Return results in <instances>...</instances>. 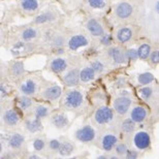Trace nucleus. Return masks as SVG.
Instances as JSON below:
<instances>
[{
  "label": "nucleus",
  "instance_id": "obj_1",
  "mask_svg": "<svg viewBox=\"0 0 159 159\" xmlns=\"http://www.w3.org/2000/svg\"><path fill=\"white\" fill-rule=\"evenodd\" d=\"M83 103H84V96L79 90H70L66 92L62 100L63 107L68 110L80 109Z\"/></svg>",
  "mask_w": 159,
  "mask_h": 159
},
{
  "label": "nucleus",
  "instance_id": "obj_2",
  "mask_svg": "<svg viewBox=\"0 0 159 159\" xmlns=\"http://www.w3.org/2000/svg\"><path fill=\"white\" fill-rule=\"evenodd\" d=\"M113 119H114V113L107 107H99L94 114V120L98 125H107Z\"/></svg>",
  "mask_w": 159,
  "mask_h": 159
},
{
  "label": "nucleus",
  "instance_id": "obj_3",
  "mask_svg": "<svg viewBox=\"0 0 159 159\" xmlns=\"http://www.w3.org/2000/svg\"><path fill=\"white\" fill-rule=\"evenodd\" d=\"M96 131L91 125H85L75 132V138L81 143H91L95 139Z\"/></svg>",
  "mask_w": 159,
  "mask_h": 159
},
{
  "label": "nucleus",
  "instance_id": "obj_4",
  "mask_svg": "<svg viewBox=\"0 0 159 159\" xmlns=\"http://www.w3.org/2000/svg\"><path fill=\"white\" fill-rule=\"evenodd\" d=\"M133 144L139 150H146L150 147L151 138L150 134L146 131H139L134 134L133 138Z\"/></svg>",
  "mask_w": 159,
  "mask_h": 159
},
{
  "label": "nucleus",
  "instance_id": "obj_5",
  "mask_svg": "<svg viewBox=\"0 0 159 159\" xmlns=\"http://www.w3.org/2000/svg\"><path fill=\"white\" fill-rule=\"evenodd\" d=\"M89 44V40L85 35L83 34H75V35L71 36L67 41V47L70 51H78L81 48L87 47Z\"/></svg>",
  "mask_w": 159,
  "mask_h": 159
},
{
  "label": "nucleus",
  "instance_id": "obj_6",
  "mask_svg": "<svg viewBox=\"0 0 159 159\" xmlns=\"http://www.w3.org/2000/svg\"><path fill=\"white\" fill-rule=\"evenodd\" d=\"M133 12V6L126 1L119 2L115 7V15L121 20H125L131 17Z\"/></svg>",
  "mask_w": 159,
  "mask_h": 159
},
{
  "label": "nucleus",
  "instance_id": "obj_7",
  "mask_svg": "<svg viewBox=\"0 0 159 159\" xmlns=\"http://www.w3.org/2000/svg\"><path fill=\"white\" fill-rule=\"evenodd\" d=\"M130 106H131V99L127 96H120L114 101V109L119 115L126 114L128 112Z\"/></svg>",
  "mask_w": 159,
  "mask_h": 159
},
{
  "label": "nucleus",
  "instance_id": "obj_8",
  "mask_svg": "<svg viewBox=\"0 0 159 159\" xmlns=\"http://www.w3.org/2000/svg\"><path fill=\"white\" fill-rule=\"evenodd\" d=\"M37 82L34 79L28 78L20 84V91L24 95H34L37 90Z\"/></svg>",
  "mask_w": 159,
  "mask_h": 159
},
{
  "label": "nucleus",
  "instance_id": "obj_9",
  "mask_svg": "<svg viewBox=\"0 0 159 159\" xmlns=\"http://www.w3.org/2000/svg\"><path fill=\"white\" fill-rule=\"evenodd\" d=\"M86 28L89 31V33L92 36L95 37H101L104 34V30L102 25L100 24V22H98L95 19H90L88 20L87 24H86Z\"/></svg>",
  "mask_w": 159,
  "mask_h": 159
},
{
  "label": "nucleus",
  "instance_id": "obj_10",
  "mask_svg": "<svg viewBox=\"0 0 159 159\" xmlns=\"http://www.w3.org/2000/svg\"><path fill=\"white\" fill-rule=\"evenodd\" d=\"M61 94H62V88L58 85H53L48 87L47 89H44L41 96L47 100L54 101L58 99L61 96Z\"/></svg>",
  "mask_w": 159,
  "mask_h": 159
},
{
  "label": "nucleus",
  "instance_id": "obj_11",
  "mask_svg": "<svg viewBox=\"0 0 159 159\" xmlns=\"http://www.w3.org/2000/svg\"><path fill=\"white\" fill-rule=\"evenodd\" d=\"M118 143V138L114 133H106L102 139H101V148L103 151L111 152L117 146Z\"/></svg>",
  "mask_w": 159,
  "mask_h": 159
},
{
  "label": "nucleus",
  "instance_id": "obj_12",
  "mask_svg": "<svg viewBox=\"0 0 159 159\" xmlns=\"http://www.w3.org/2000/svg\"><path fill=\"white\" fill-rule=\"evenodd\" d=\"M107 54H109L110 58L112 59L116 64H123L127 59L126 53H124L118 47L111 48V49L107 51Z\"/></svg>",
  "mask_w": 159,
  "mask_h": 159
},
{
  "label": "nucleus",
  "instance_id": "obj_13",
  "mask_svg": "<svg viewBox=\"0 0 159 159\" xmlns=\"http://www.w3.org/2000/svg\"><path fill=\"white\" fill-rule=\"evenodd\" d=\"M63 81H64L65 85H67L68 87H74L77 86L81 79H80V71L78 68L70 69L69 71H67L63 77Z\"/></svg>",
  "mask_w": 159,
  "mask_h": 159
},
{
  "label": "nucleus",
  "instance_id": "obj_14",
  "mask_svg": "<svg viewBox=\"0 0 159 159\" xmlns=\"http://www.w3.org/2000/svg\"><path fill=\"white\" fill-rule=\"evenodd\" d=\"M51 123L53 124L56 128L59 129H63L65 127L68 126L69 124V120L67 118V116L63 113H57L55 115H53L51 117Z\"/></svg>",
  "mask_w": 159,
  "mask_h": 159
},
{
  "label": "nucleus",
  "instance_id": "obj_15",
  "mask_svg": "<svg viewBox=\"0 0 159 159\" xmlns=\"http://www.w3.org/2000/svg\"><path fill=\"white\" fill-rule=\"evenodd\" d=\"M67 60L64 58H55L51 61L50 64V69L55 74H60V72L64 71L66 68H67Z\"/></svg>",
  "mask_w": 159,
  "mask_h": 159
},
{
  "label": "nucleus",
  "instance_id": "obj_16",
  "mask_svg": "<svg viewBox=\"0 0 159 159\" xmlns=\"http://www.w3.org/2000/svg\"><path fill=\"white\" fill-rule=\"evenodd\" d=\"M130 118H131L135 123H142L144 122L147 118V111L145 107H143L141 106L134 107L131 110L130 113Z\"/></svg>",
  "mask_w": 159,
  "mask_h": 159
},
{
  "label": "nucleus",
  "instance_id": "obj_17",
  "mask_svg": "<svg viewBox=\"0 0 159 159\" xmlns=\"http://www.w3.org/2000/svg\"><path fill=\"white\" fill-rule=\"evenodd\" d=\"M3 121L6 125L15 126L20 122V116L14 110H6L3 114Z\"/></svg>",
  "mask_w": 159,
  "mask_h": 159
},
{
  "label": "nucleus",
  "instance_id": "obj_18",
  "mask_svg": "<svg viewBox=\"0 0 159 159\" xmlns=\"http://www.w3.org/2000/svg\"><path fill=\"white\" fill-rule=\"evenodd\" d=\"M25 142V138L21 133H12L9 135V138L7 139L8 146L14 150H19L21 149V147L23 146Z\"/></svg>",
  "mask_w": 159,
  "mask_h": 159
},
{
  "label": "nucleus",
  "instance_id": "obj_19",
  "mask_svg": "<svg viewBox=\"0 0 159 159\" xmlns=\"http://www.w3.org/2000/svg\"><path fill=\"white\" fill-rule=\"evenodd\" d=\"M132 36H133V31L129 27H121L116 33L117 40L122 43H125L127 41H129L132 39Z\"/></svg>",
  "mask_w": 159,
  "mask_h": 159
},
{
  "label": "nucleus",
  "instance_id": "obj_20",
  "mask_svg": "<svg viewBox=\"0 0 159 159\" xmlns=\"http://www.w3.org/2000/svg\"><path fill=\"white\" fill-rule=\"evenodd\" d=\"M25 127L29 132L35 133L43 130V124H41L40 119L34 118V119H28L25 122Z\"/></svg>",
  "mask_w": 159,
  "mask_h": 159
},
{
  "label": "nucleus",
  "instance_id": "obj_21",
  "mask_svg": "<svg viewBox=\"0 0 159 159\" xmlns=\"http://www.w3.org/2000/svg\"><path fill=\"white\" fill-rule=\"evenodd\" d=\"M20 4L23 11L27 12H33L39 9V0H20Z\"/></svg>",
  "mask_w": 159,
  "mask_h": 159
},
{
  "label": "nucleus",
  "instance_id": "obj_22",
  "mask_svg": "<svg viewBox=\"0 0 159 159\" xmlns=\"http://www.w3.org/2000/svg\"><path fill=\"white\" fill-rule=\"evenodd\" d=\"M56 20V16L53 14L52 11H46L43 12V14L39 15L34 20V24H47V23H51V22Z\"/></svg>",
  "mask_w": 159,
  "mask_h": 159
},
{
  "label": "nucleus",
  "instance_id": "obj_23",
  "mask_svg": "<svg viewBox=\"0 0 159 159\" xmlns=\"http://www.w3.org/2000/svg\"><path fill=\"white\" fill-rule=\"evenodd\" d=\"M95 70L91 66H87V67H84L80 71V79H81V82L83 83H88L94 80L95 78Z\"/></svg>",
  "mask_w": 159,
  "mask_h": 159
},
{
  "label": "nucleus",
  "instance_id": "obj_24",
  "mask_svg": "<svg viewBox=\"0 0 159 159\" xmlns=\"http://www.w3.org/2000/svg\"><path fill=\"white\" fill-rule=\"evenodd\" d=\"M21 37L22 39L24 41H30L34 39H36L37 37V30L35 28L33 27H29V28H26V29H24L22 31L21 33Z\"/></svg>",
  "mask_w": 159,
  "mask_h": 159
},
{
  "label": "nucleus",
  "instance_id": "obj_25",
  "mask_svg": "<svg viewBox=\"0 0 159 159\" xmlns=\"http://www.w3.org/2000/svg\"><path fill=\"white\" fill-rule=\"evenodd\" d=\"M49 113H50V107L44 106V104H39V106H37L34 109V116H35V118L40 120L48 117Z\"/></svg>",
  "mask_w": 159,
  "mask_h": 159
},
{
  "label": "nucleus",
  "instance_id": "obj_26",
  "mask_svg": "<svg viewBox=\"0 0 159 159\" xmlns=\"http://www.w3.org/2000/svg\"><path fill=\"white\" fill-rule=\"evenodd\" d=\"M74 149H75L74 145L70 142H63L61 146H60L58 152L61 156H69L74 152Z\"/></svg>",
  "mask_w": 159,
  "mask_h": 159
},
{
  "label": "nucleus",
  "instance_id": "obj_27",
  "mask_svg": "<svg viewBox=\"0 0 159 159\" xmlns=\"http://www.w3.org/2000/svg\"><path fill=\"white\" fill-rule=\"evenodd\" d=\"M121 129L124 133H127V134L132 133L135 129V122L131 118L124 120L121 124Z\"/></svg>",
  "mask_w": 159,
  "mask_h": 159
},
{
  "label": "nucleus",
  "instance_id": "obj_28",
  "mask_svg": "<svg viewBox=\"0 0 159 159\" xmlns=\"http://www.w3.org/2000/svg\"><path fill=\"white\" fill-rule=\"evenodd\" d=\"M139 58L142 60H146L149 58V56L151 55V47L149 43H143L139 46Z\"/></svg>",
  "mask_w": 159,
  "mask_h": 159
},
{
  "label": "nucleus",
  "instance_id": "obj_29",
  "mask_svg": "<svg viewBox=\"0 0 159 159\" xmlns=\"http://www.w3.org/2000/svg\"><path fill=\"white\" fill-rule=\"evenodd\" d=\"M24 64L21 61H15L11 66V71L15 77H20L24 74Z\"/></svg>",
  "mask_w": 159,
  "mask_h": 159
},
{
  "label": "nucleus",
  "instance_id": "obj_30",
  "mask_svg": "<svg viewBox=\"0 0 159 159\" xmlns=\"http://www.w3.org/2000/svg\"><path fill=\"white\" fill-rule=\"evenodd\" d=\"M19 107H20L21 110L23 111H27L28 109H30L31 107H32V100H31V98L28 97V95H24L23 96H21L19 98Z\"/></svg>",
  "mask_w": 159,
  "mask_h": 159
},
{
  "label": "nucleus",
  "instance_id": "obj_31",
  "mask_svg": "<svg viewBox=\"0 0 159 159\" xmlns=\"http://www.w3.org/2000/svg\"><path fill=\"white\" fill-rule=\"evenodd\" d=\"M154 81V75L150 72H144L139 75V83L141 85H149Z\"/></svg>",
  "mask_w": 159,
  "mask_h": 159
},
{
  "label": "nucleus",
  "instance_id": "obj_32",
  "mask_svg": "<svg viewBox=\"0 0 159 159\" xmlns=\"http://www.w3.org/2000/svg\"><path fill=\"white\" fill-rule=\"evenodd\" d=\"M88 5L94 9H102L107 6V0H87Z\"/></svg>",
  "mask_w": 159,
  "mask_h": 159
},
{
  "label": "nucleus",
  "instance_id": "obj_33",
  "mask_svg": "<svg viewBox=\"0 0 159 159\" xmlns=\"http://www.w3.org/2000/svg\"><path fill=\"white\" fill-rule=\"evenodd\" d=\"M139 95L142 96L143 99L145 100H148L150 99L152 97V95H153V88L152 87H143L139 89Z\"/></svg>",
  "mask_w": 159,
  "mask_h": 159
},
{
  "label": "nucleus",
  "instance_id": "obj_34",
  "mask_svg": "<svg viewBox=\"0 0 159 159\" xmlns=\"http://www.w3.org/2000/svg\"><path fill=\"white\" fill-rule=\"evenodd\" d=\"M44 146H46V142H44L43 139L37 138L33 141V148H34V150L37 152L43 151L44 149Z\"/></svg>",
  "mask_w": 159,
  "mask_h": 159
},
{
  "label": "nucleus",
  "instance_id": "obj_35",
  "mask_svg": "<svg viewBox=\"0 0 159 159\" xmlns=\"http://www.w3.org/2000/svg\"><path fill=\"white\" fill-rule=\"evenodd\" d=\"M115 151L120 156H124V155H126L127 151H128V147H127L126 144L121 143V144H117V146L115 147Z\"/></svg>",
  "mask_w": 159,
  "mask_h": 159
},
{
  "label": "nucleus",
  "instance_id": "obj_36",
  "mask_svg": "<svg viewBox=\"0 0 159 159\" xmlns=\"http://www.w3.org/2000/svg\"><path fill=\"white\" fill-rule=\"evenodd\" d=\"M91 67L94 69L95 72L96 74H101V72L103 71V69H104V65H103V63L99 61V60H96V61H93L91 63Z\"/></svg>",
  "mask_w": 159,
  "mask_h": 159
},
{
  "label": "nucleus",
  "instance_id": "obj_37",
  "mask_svg": "<svg viewBox=\"0 0 159 159\" xmlns=\"http://www.w3.org/2000/svg\"><path fill=\"white\" fill-rule=\"evenodd\" d=\"M100 41L103 46L110 47V46H112V43H113V36L111 35V34H103V35L101 36Z\"/></svg>",
  "mask_w": 159,
  "mask_h": 159
},
{
  "label": "nucleus",
  "instance_id": "obj_38",
  "mask_svg": "<svg viewBox=\"0 0 159 159\" xmlns=\"http://www.w3.org/2000/svg\"><path fill=\"white\" fill-rule=\"evenodd\" d=\"M61 144H62V143L60 142L59 139H51L50 143H49V147H50L51 150H53V151H59Z\"/></svg>",
  "mask_w": 159,
  "mask_h": 159
},
{
  "label": "nucleus",
  "instance_id": "obj_39",
  "mask_svg": "<svg viewBox=\"0 0 159 159\" xmlns=\"http://www.w3.org/2000/svg\"><path fill=\"white\" fill-rule=\"evenodd\" d=\"M126 57H127V59H129V60H136V59L139 58V52H138V50H134V49L127 50Z\"/></svg>",
  "mask_w": 159,
  "mask_h": 159
},
{
  "label": "nucleus",
  "instance_id": "obj_40",
  "mask_svg": "<svg viewBox=\"0 0 159 159\" xmlns=\"http://www.w3.org/2000/svg\"><path fill=\"white\" fill-rule=\"evenodd\" d=\"M150 61L152 64H158L159 63V51H153L150 55Z\"/></svg>",
  "mask_w": 159,
  "mask_h": 159
},
{
  "label": "nucleus",
  "instance_id": "obj_41",
  "mask_svg": "<svg viewBox=\"0 0 159 159\" xmlns=\"http://www.w3.org/2000/svg\"><path fill=\"white\" fill-rule=\"evenodd\" d=\"M138 156H139L138 153H136L135 151H131V150H128V151H127V153H126V155H125V157H126L127 159H135Z\"/></svg>",
  "mask_w": 159,
  "mask_h": 159
},
{
  "label": "nucleus",
  "instance_id": "obj_42",
  "mask_svg": "<svg viewBox=\"0 0 159 159\" xmlns=\"http://www.w3.org/2000/svg\"><path fill=\"white\" fill-rule=\"evenodd\" d=\"M0 92H1V97L4 98L5 96H7L8 95V90H6L5 89V85L2 84L1 85V88H0Z\"/></svg>",
  "mask_w": 159,
  "mask_h": 159
},
{
  "label": "nucleus",
  "instance_id": "obj_43",
  "mask_svg": "<svg viewBox=\"0 0 159 159\" xmlns=\"http://www.w3.org/2000/svg\"><path fill=\"white\" fill-rule=\"evenodd\" d=\"M29 158H30V159H36V158H39V156H37V155H34V154H32V155H30Z\"/></svg>",
  "mask_w": 159,
  "mask_h": 159
},
{
  "label": "nucleus",
  "instance_id": "obj_44",
  "mask_svg": "<svg viewBox=\"0 0 159 159\" xmlns=\"http://www.w3.org/2000/svg\"><path fill=\"white\" fill-rule=\"evenodd\" d=\"M156 11H157L158 14H159V1L156 3Z\"/></svg>",
  "mask_w": 159,
  "mask_h": 159
},
{
  "label": "nucleus",
  "instance_id": "obj_45",
  "mask_svg": "<svg viewBox=\"0 0 159 159\" xmlns=\"http://www.w3.org/2000/svg\"><path fill=\"white\" fill-rule=\"evenodd\" d=\"M98 158H107V156H98Z\"/></svg>",
  "mask_w": 159,
  "mask_h": 159
},
{
  "label": "nucleus",
  "instance_id": "obj_46",
  "mask_svg": "<svg viewBox=\"0 0 159 159\" xmlns=\"http://www.w3.org/2000/svg\"><path fill=\"white\" fill-rule=\"evenodd\" d=\"M158 112H159V109H158Z\"/></svg>",
  "mask_w": 159,
  "mask_h": 159
}]
</instances>
